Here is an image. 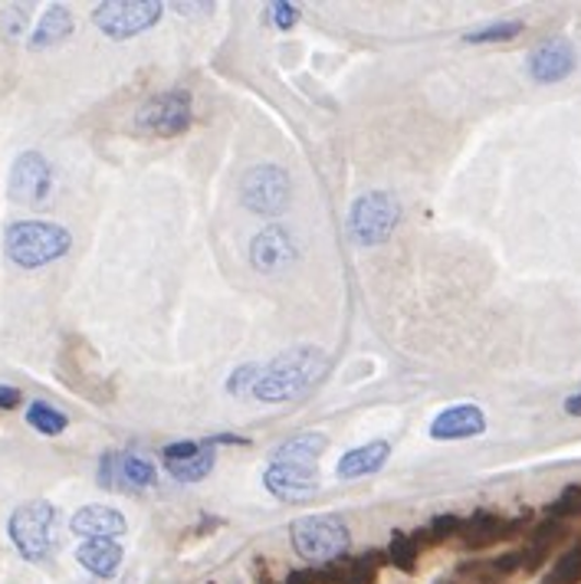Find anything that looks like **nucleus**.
Masks as SVG:
<instances>
[{"label": "nucleus", "mask_w": 581, "mask_h": 584, "mask_svg": "<svg viewBox=\"0 0 581 584\" xmlns=\"http://www.w3.org/2000/svg\"><path fill=\"white\" fill-rule=\"evenodd\" d=\"M266 489L282 502H305L318 492L315 466H279L272 463L263 476Z\"/></svg>", "instance_id": "obj_15"}, {"label": "nucleus", "mask_w": 581, "mask_h": 584, "mask_svg": "<svg viewBox=\"0 0 581 584\" xmlns=\"http://www.w3.org/2000/svg\"><path fill=\"white\" fill-rule=\"evenodd\" d=\"M581 512V486L571 482L561 489V495L548 505V518H565V515H578Z\"/></svg>", "instance_id": "obj_28"}, {"label": "nucleus", "mask_w": 581, "mask_h": 584, "mask_svg": "<svg viewBox=\"0 0 581 584\" xmlns=\"http://www.w3.org/2000/svg\"><path fill=\"white\" fill-rule=\"evenodd\" d=\"M197 449H200V443H194V440L167 443V446H164V459H181V456H190V453H197Z\"/></svg>", "instance_id": "obj_31"}, {"label": "nucleus", "mask_w": 581, "mask_h": 584, "mask_svg": "<svg viewBox=\"0 0 581 584\" xmlns=\"http://www.w3.org/2000/svg\"><path fill=\"white\" fill-rule=\"evenodd\" d=\"M69 528L79 535V538H118L125 535V518L121 512H115L112 505H82L72 518H69Z\"/></svg>", "instance_id": "obj_17"}, {"label": "nucleus", "mask_w": 581, "mask_h": 584, "mask_svg": "<svg viewBox=\"0 0 581 584\" xmlns=\"http://www.w3.org/2000/svg\"><path fill=\"white\" fill-rule=\"evenodd\" d=\"M190 121H194V108H190L187 89L158 92L135 112V128L144 135H158V138H174V135L187 131Z\"/></svg>", "instance_id": "obj_5"}, {"label": "nucleus", "mask_w": 581, "mask_h": 584, "mask_svg": "<svg viewBox=\"0 0 581 584\" xmlns=\"http://www.w3.org/2000/svg\"><path fill=\"white\" fill-rule=\"evenodd\" d=\"M397 217H400V207L394 197L387 194H364L351 203V217H348V230L351 236L361 243V246H374V243H384L394 226H397Z\"/></svg>", "instance_id": "obj_7"}, {"label": "nucleus", "mask_w": 581, "mask_h": 584, "mask_svg": "<svg viewBox=\"0 0 581 584\" xmlns=\"http://www.w3.org/2000/svg\"><path fill=\"white\" fill-rule=\"evenodd\" d=\"M565 410H568L571 417H581V394H571V397L565 400Z\"/></svg>", "instance_id": "obj_35"}, {"label": "nucleus", "mask_w": 581, "mask_h": 584, "mask_svg": "<svg viewBox=\"0 0 581 584\" xmlns=\"http://www.w3.org/2000/svg\"><path fill=\"white\" fill-rule=\"evenodd\" d=\"M26 423L33 427V430H39L43 436H56V433H62L66 430V413L62 410H56L53 404H43V400H33L30 407H26Z\"/></svg>", "instance_id": "obj_24"}, {"label": "nucleus", "mask_w": 581, "mask_h": 584, "mask_svg": "<svg viewBox=\"0 0 581 584\" xmlns=\"http://www.w3.org/2000/svg\"><path fill=\"white\" fill-rule=\"evenodd\" d=\"M289 194H292V180L276 164H256L240 180L243 207H249L253 213H266V217L282 213L289 207Z\"/></svg>", "instance_id": "obj_6"}, {"label": "nucleus", "mask_w": 581, "mask_h": 584, "mask_svg": "<svg viewBox=\"0 0 581 584\" xmlns=\"http://www.w3.org/2000/svg\"><path fill=\"white\" fill-rule=\"evenodd\" d=\"M417 554H420L417 535H404V532H394V535H391V545H387L391 564H397L400 571H414V568H417Z\"/></svg>", "instance_id": "obj_26"}, {"label": "nucleus", "mask_w": 581, "mask_h": 584, "mask_svg": "<svg viewBox=\"0 0 581 584\" xmlns=\"http://www.w3.org/2000/svg\"><path fill=\"white\" fill-rule=\"evenodd\" d=\"M460 528H463V518L453 512H443L427 525V535H430V541H446V538H456Z\"/></svg>", "instance_id": "obj_29"}, {"label": "nucleus", "mask_w": 581, "mask_h": 584, "mask_svg": "<svg viewBox=\"0 0 581 584\" xmlns=\"http://www.w3.org/2000/svg\"><path fill=\"white\" fill-rule=\"evenodd\" d=\"M158 16H161V3H154V0H112V3H98L92 13L95 26L108 39H128V36L154 26Z\"/></svg>", "instance_id": "obj_8"}, {"label": "nucleus", "mask_w": 581, "mask_h": 584, "mask_svg": "<svg viewBox=\"0 0 581 584\" xmlns=\"http://www.w3.org/2000/svg\"><path fill=\"white\" fill-rule=\"evenodd\" d=\"M519 571H525L522 551H509L492 561H469L453 568L446 577H437V584H509Z\"/></svg>", "instance_id": "obj_12"}, {"label": "nucleus", "mask_w": 581, "mask_h": 584, "mask_svg": "<svg viewBox=\"0 0 581 584\" xmlns=\"http://www.w3.org/2000/svg\"><path fill=\"white\" fill-rule=\"evenodd\" d=\"M528 512H522V515H515V518H502L499 512H489V509H479V512H473L469 518H463V528H460V545L463 548H473V551H479V548H489L492 541H506V538H512L515 532H522L525 525H528Z\"/></svg>", "instance_id": "obj_10"}, {"label": "nucleus", "mask_w": 581, "mask_h": 584, "mask_svg": "<svg viewBox=\"0 0 581 584\" xmlns=\"http://www.w3.org/2000/svg\"><path fill=\"white\" fill-rule=\"evenodd\" d=\"M322 371H325V358L315 348H295V351H286L282 358H276L272 364H266L256 374L253 394L266 404L292 400L302 390H309V384L318 381Z\"/></svg>", "instance_id": "obj_1"}, {"label": "nucleus", "mask_w": 581, "mask_h": 584, "mask_svg": "<svg viewBox=\"0 0 581 584\" xmlns=\"http://www.w3.org/2000/svg\"><path fill=\"white\" fill-rule=\"evenodd\" d=\"M286 584H315V571L302 568V571H289Z\"/></svg>", "instance_id": "obj_34"}, {"label": "nucleus", "mask_w": 581, "mask_h": 584, "mask_svg": "<svg viewBox=\"0 0 581 584\" xmlns=\"http://www.w3.org/2000/svg\"><path fill=\"white\" fill-rule=\"evenodd\" d=\"M69 243H72L69 230L49 220H16L3 233L7 256L23 269H36L59 259L69 249Z\"/></svg>", "instance_id": "obj_2"}, {"label": "nucleus", "mask_w": 581, "mask_h": 584, "mask_svg": "<svg viewBox=\"0 0 581 584\" xmlns=\"http://www.w3.org/2000/svg\"><path fill=\"white\" fill-rule=\"evenodd\" d=\"M574 69V46L565 36H551L528 52V75L542 85L561 82Z\"/></svg>", "instance_id": "obj_13"}, {"label": "nucleus", "mask_w": 581, "mask_h": 584, "mask_svg": "<svg viewBox=\"0 0 581 584\" xmlns=\"http://www.w3.org/2000/svg\"><path fill=\"white\" fill-rule=\"evenodd\" d=\"M483 430H486V417H483V410L476 404L446 407L430 423V436L433 440H466V436H479Z\"/></svg>", "instance_id": "obj_16"}, {"label": "nucleus", "mask_w": 581, "mask_h": 584, "mask_svg": "<svg viewBox=\"0 0 581 584\" xmlns=\"http://www.w3.org/2000/svg\"><path fill=\"white\" fill-rule=\"evenodd\" d=\"M522 33V23L519 20H502V23H489V26H479L473 33H466L463 39L466 43H502V39H512Z\"/></svg>", "instance_id": "obj_27"}, {"label": "nucleus", "mask_w": 581, "mask_h": 584, "mask_svg": "<svg viewBox=\"0 0 581 584\" xmlns=\"http://www.w3.org/2000/svg\"><path fill=\"white\" fill-rule=\"evenodd\" d=\"M289 538H292L295 554L309 564H318V568L328 564V561H338L351 545V532L338 515L295 518L292 528H289Z\"/></svg>", "instance_id": "obj_3"}, {"label": "nucleus", "mask_w": 581, "mask_h": 584, "mask_svg": "<svg viewBox=\"0 0 581 584\" xmlns=\"http://www.w3.org/2000/svg\"><path fill=\"white\" fill-rule=\"evenodd\" d=\"M69 33H72V13L56 3V7H49V10L43 13V20L36 23V30H33V36H30V49L56 46V43H62Z\"/></svg>", "instance_id": "obj_22"}, {"label": "nucleus", "mask_w": 581, "mask_h": 584, "mask_svg": "<svg viewBox=\"0 0 581 584\" xmlns=\"http://www.w3.org/2000/svg\"><path fill=\"white\" fill-rule=\"evenodd\" d=\"M542 584H581V545L568 548L542 577Z\"/></svg>", "instance_id": "obj_25"}, {"label": "nucleus", "mask_w": 581, "mask_h": 584, "mask_svg": "<svg viewBox=\"0 0 581 584\" xmlns=\"http://www.w3.org/2000/svg\"><path fill=\"white\" fill-rule=\"evenodd\" d=\"M374 558L377 554L328 561L315 571V584H374L377 577V564H371Z\"/></svg>", "instance_id": "obj_19"}, {"label": "nucleus", "mask_w": 581, "mask_h": 584, "mask_svg": "<svg viewBox=\"0 0 581 584\" xmlns=\"http://www.w3.org/2000/svg\"><path fill=\"white\" fill-rule=\"evenodd\" d=\"M75 561L95 577H115L121 564V545L115 538H89L75 548Z\"/></svg>", "instance_id": "obj_18"}, {"label": "nucleus", "mask_w": 581, "mask_h": 584, "mask_svg": "<svg viewBox=\"0 0 581 584\" xmlns=\"http://www.w3.org/2000/svg\"><path fill=\"white\" fill-rule=\"evenodd\" d=\"M10 20V26H3L7 30V36L13 39V36H20L23 33V26H26V13L23 10H7V16H3V23Z\"/></svg>", "instance_id": "obj_32"}, {"label": "nucleus", "mask_w": 581, "mask_h": 584, "mask_svg": "<svg viewBox=\"0 0 581 584\" xmlns=\"http://www.w3.org/2000/svg\"><path fill=\"white\" fill-rule=\"evenodd\" d=\"M20 400H23V394H20L16 387H7V384H0V410H13Z\"/></svg>", "instance_id": "obj_33"}, {"label": "nucleus", "mask_w": 581, "mask_h": 584, "mask_svg": "<svg viewBox=\"0 0 581 584\" xmlns=\"http://www.w3.org/2000/svg\"><path fill=\"white\" fill-rule=\"evenodd\" d=\"M10 197L16 203H43L53 190V167L39 151H23L13 161L10 171V184H7Z\"/></svg>", "instance_id": "obj_9"}, {"label": "nucleus", "mask_w": 581, "mask_h": 584, "mask_svg": "<svg viewBox=\"0 0 581 584\" xmlns=\"http://www.w3.org/2000/svg\"><path fill=\"white\" fill-rule=\"evenodd\" d=\"M7 528L26 561H46L56 545V509L46 499L23 502L13 509Z\"/></svg>", "instance_id": "obj_4"}, {"label": "nucleus", "mask_w": 581, "mask_h": 584, "mask_svg": "<svg viewBox=\"0 0 581 584\" xmlns=\"http://www.w3.org/2000/svg\"><path fill=\"white\" fill-rule=\"evenodd\" d=\"M269 10H272V23H276L279 30H289V26L299 20V10H295L292 3H272Z\"/></svg>", "instance_id": "obj_30"}, {"label": "nucleus", "mask_w": 581, "mask_h": 584, "mask_svg": "<svg viewBox=\"0 0 581 584\" xmlns=\"http://www.w3.org/2000/svg\"><path fill=\"white\" fill-rule=\"evenodd\" d=\"M249 259L259 272H279L282 266H289L295 259V240L286 226L272 223L266 230H259L249 243Z\"/></svg>", "instance_id": "obj_14"}, {"label": "nucleus", "mask_w": 581, "mask_h": 584, "mask_svg": "<svg viewBox=\"0 0 581 584\" xmlns=\"http://www.w3.org/2000/svg\"><path fill=\"white\" fill-rule=\"evenodd\" d=\"M98 482L105 489H148L154 486V466L138 453H105L98 463Z\"/></svg>", "instance_id": "obj_11"}, {"label": "nucleus", "mask_w": 581, "mask_h": 584, "mask_svg": "<svg viewBox=\"0 0 581 584\" xmlns=\"http://www.w3.org/2000/svg\"><path fill=\"white\" fill-rule=\"evenodd\" d=\"M387 453H391V446L381 443V440L364 443V446H358V449H348V453L338 459V476H345V479L371 476V472H377V469L384 466Z\"/></svg>", "instance_id": "obj_21"}, {"label": "nucleus", "mask_w": 581, "mask_h": 584, "mask_svg": "<svg viewBox=\"0 0 581 584\" xmlns=\"http://www.w3.org/2000/svg\"><path fill=\"white\" fill-rule=\"evenodd\" d=\"M213 459H217V456H213V449L200 443V449H197V453L181 456V459H164V463H167V472H171L177 482H197V479H204V476L213 469Z\"/></svg>", "instance_id": "obj_23"}, {"label": "nucleus", "mask_w": 581, "mask_h": 584, "mask_svg": "<svg viewBox=\"0 0 581 584\" xmlns=\"http://www.w3.org/2000/svg\"><path fill=\"white\" fill-rule=\"evenodd\" d=\"M325 433L312 430V433H299L292 440H286L282 446L272 449V463L279 466H315L318 453L325 449Z\"/></svg>", "instance_id": "obj_20"}]
</instances>
